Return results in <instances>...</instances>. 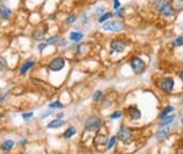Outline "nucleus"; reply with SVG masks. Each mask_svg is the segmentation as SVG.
<instances>
[{"mask_svg": "<svg viewBox=\"0 0 183 154\" xmlns=\"http://www.w3.org/2000/svg\"><path fill=\"white\" fill-rule=\"evenodd\" d=\"M102 125H103V121L100 117L98 116H90L84 120V124H83V127H84L85 131L88 132H98L101 129Z\"/></svg>", "mask_w": 183, "mask_h": 154, "instance_id": "obj_1", "label": "nucleus"}, {"mask_svg": "<svg viewBox=\"0 0 183 154\" xmlns=\"http://www.w3.org/2000/svg\"><path fill=\"white\" fill-rule=\"evenodd\" d=\"M102 30L110 33H118L125 30V25L119 20H110L102 25Z\"/></svg>", "mask_w": 183, "mask_h": 154, "instance_id": "obj_2", "label": "nucleus"}, {"mask_svg": "<svg viewBox=\"0 0 183 154\" xmlns=\"http://www.w3.org/2000/svg\"><path fill=\"white\" fill-rule=\"evenodd\" d=\"M116 136H117V140H119L121 143L128 144V143H130L131 138H133V132L127 126H121Z\"/></svg>", "mask_w": 183, "mask_h": 154, "instance_id": "obj_3", "label": "nucleus"}, {"mask_svg": "<svg viewBox=\"0 0 183 154\" xmlns=\"http://www.w3.org/2000/svg\"><path fill=\"white\" fill-rule=\"evenodd\" d=\"M129 64H130V68L134 71L135 74H142L146 70V63L138 56H134L130 60Z\"/></svg>", "mask_w": 183, "mask_h": 154, "instance_id": "obj_4", "label": "nucleus"}, {"mask_svg": "<svg viewBox=\"0 0 183 154\" xmlns=\"http://www.w3.org/2000/svg\"><path fill=\"white\" fill-rule=\"evenodd\" d=\"M65 64H66L65 59H63L62 56H57V57L53 59L49 63V69L51 71H53V72H59V71L64 69Z\"/></svg>", "mask_w": 183, "mask_h": 154, "instance_id": "obj_5", "label": "nucleus"}, {"mask_svg": "<svg viewBox=\"0 0 183 154\" xmlns=\"http://www.w3.org/2000/svg\"><path fill=\"white\" fill-rule=\"evenodd\" d=\"M160 89L165 93H171L174 89V79L171 77H165L160 81Z\"/></svg>", "mask_w": 183, "mask_h": 154, "instance_id": "obj_6", "label": "nucleus"}, {"mask_svg": "<svg viewBox=\"0 0 183 154\" xmlns=\"http://www.w3.org/2000/svg\"><path fill=\"white\" fill-rule=\"evenodd\" d=\"M127 47V43L125 42L124 39L121 38H116L112 39L110 43V49L112 52L116 53H123Z\"/></svg>", "mask_w": 183, "mask_h": 154, "instance_id": "obj_7", "label": "nucleus"}, {"mask_svg": "<svg viewBox=\"0 0 183 154\" xmlns=\"http://www.w3.org/2000/svg\"><path fill=\"white\" fill-rule=\"evenodd\" d=\"M170 133H171L170 126H161V128H158V131H157L156 134H155V138H156V141L162 142L164 141L165 138L169 137Z\"/></svg>", "mask_w": 183, "mask_h": 154, "instance_id": "obj_8", "label": "nucleus"}, {"mask_svg": "<svg viewBox=\"0 0 183 154\" xmlns=\"http://www.w3.org/2000/svg\"><path fill=\"white\" fill-rule=\"evenodd\" d=\"M160 14L164 17H171L175 14V9H174V7L171 3L167 2L160 8Z\"/></svg>", "mask_w": 183, "mask_h": 154, "instance_id": "obj_9", "label": "nucleus"}, {"mask_svg": "<svg viewBox=\"0 0 183 154\" xmlns=\"http://www.w3.org/2000/svg\"><path fill=\"white\" fill-rule=\"evenodd\" d=\"M35 64H36V62H35L34 60H27V61H25V62L21 64V66H20L19 73L21 76L26 74L30 69H33L34 66H35Z\"/></svg>", "mask_w": 183, "mask_h": 154, "instance_id": "obj_10", "label": "nucleus"}, {"mask_svg": "<svg viewBox=\"0 0 183 154\" xmlns=\"http://www.w3.org/2000/svg\"><path fill=\"white\" fill-rule=\"evenodd\" d=\"M64 125H65V120L60 119V118H55V119H53V120L49 121L46 127L49 128V129H57V128L62 127Z\"/></svg>", "mask_w": 183, "mask_h": 154, "instance_id": "obj_11", "label": "nucleus"}, {"mask_svg": "<svg viewBox=\"0 0 183 154\" xmlns=\"http://www.w3.org/2000/svg\"><path fill=\"white\" fill-rule=\"evenodd\" d=\"M84 37V34L82 32H78V30H73L69 34V39L73 43H80Z\"/></svg>", "mask_w": 183, "mask_h": 154, "instance_id": "obj_12", "label": "nucleus"}, {"mask_svg": "<svg viewBox=\"0 0 183 154\" xmlns=\"http://www.w3.org/2000/svg\"><path fill=\"white\" fill-rule=\"evenodd\" d=\"M128 115H129L130 119H133V120H138V119L142 118L141 110L138 108H136V107H129L128 108Z\"/></svg>", "mask_w": 183, "mask_h": 154, "instance_id": "obj_13", "label": "nucleus"}, {"mask_svg": "<svg viewBox=\"0 0 183 154\" xmlns=\"http://www.w3.org/2000/svg\"><path fill=\"white\" fill-rule=\"evenodd\" d=\"M76 128L74 126H69V127L66 128L64 133H63V137L65 138V140H69V138H72L75 134H76Z\"/></svg>", "mask_w": 183, "mask_h": 154, "instance_id": "obj_14", "label": "nucleus"}, {"mask_svg": "<svg viewBox=\"0 0 183 154\" xmlns=\"http://www.w3.org/2000/svg\"><path fill=\"white\" fill-rule=\"evenodd\" d=\"M11 10L8 8V7L6 6H0V16H1V18L2 19H9L10 16H11Z\"/></svg>", "mask_w": 183, "mask_h": 154, "instance_id": "obj_15", "label": "nucleus"}, {"mask_svg": "<svg viewBox=\"0 0 183 154\" xmlns=\"http://www.w3.org/2000/svg\"><path fill=\"white\" fill-rule=\"evenodd\" d=\"M15 146V142L13 140H6L5 142H2V144H1V150L5 152H9L11 151Z\"/></svg>", "mask_w": 183, "mask_h": 154, "instance_id": "obj_16", "label": "nucleus"}, {"mask_svg": "<svg viewBox=\"0 0 183 154\" xmlns=\"http://www.w3.org/2000/svg\"><path fill=\"white\" fill-rule=\"evenodd\" d=\"M175 119V115H169L161 119V126H170Z\"/></svg>", "mask_w": 183, "mask_h": 154, "instance_id": "obj_17", "label": "nucleus"}, {"mask_svg": "<svg viewBox=\"0 0 183 154\" xmlns=\"http://www.w3.org/2000/svg\"><path fill=\"white\" fill-rule=\"evenodd\" d=\"M174 112V107L173 106H167V107H165V108L162 110V113L160 114V118L162 119V118L166 117V116L171 115V113Z\"/></svg>", "mask_w": 183, "mask_h": 154, "instance_id": "obj_18", "label": "nucleus"}, {"mask_svg": "<svg viewBox=\"0 0 183 154\" xmlns=\"http://www.w3.org/2000/svg\"><path fill=\"white\" fill-rule=\"evenodd\" d=\"M33 38L36 41H42L44 38V30H42L41 28H36L33 33Z\"/></svg>", "mask_w": 183, "mask_h": 154, "instance_id": "obj_19", "label": "nucleus"}, {"mask_svg": "<svg viewBox=\"0 0 183 154\" xmlns=\"http://www.w3.org/2000/svg\"><path fill=\"white\" fill-rule=\"evenodd\" d=\"M64 106H63V104L60 100H54L53 102H49V109H62Z\"/></svg>", "mask_w": 183, "mask_h": 154, "instance_id": "obj_20", "label": "nucleus"}, {"mask_svg": "<svg viewBox=\"0 0 183 154\" xmlns=\"http://www.w3.org/2000/svg\"><path fill=\"white\" fill-rule=\"evenodd\" d=\"M111 16H112V14L109 13V11H106V13L103 14V15H101V16L99 17L98 23H99V24H105L106 22H107V20L110 19Z\"/></svg>", "mask_w": 183, "mask_h": 154, "instance_id": "obj_21", "label": "nucleus"}, {"mask_svg": "<svg viewBox=\"0 0 183 154\" xmlns=\"http://www.w3.org/2000/svg\"><path fill=\"white\" fill-rule=\"evenodd\" d=\"M102 98H103V92H102L101 90H97V91L93 93V96H92V99H93L95 102L101 101Z\"/></svg>", "mask_w": 183, "mask_h": 154, "instance_id": "obj_22", "label": "nucleus"}, {"mask_svg": "<svg viewBox=\"0 0 183 154\" xmlns=\"http://www.w3.org/2000/svg\"><path fill=\"white\" fill-rule=\"evenodd\" d=\"M106 142H107V136H106V135H98V136H95V143L98 145L106 144Z\"/></svg>", "mask_w": 183, "mask_h": 154, "instance_id": "obj_23", "label": "nucleus"}, {"mask_svg": "<svg viewBox=\"0 0 183 154\" xmlns=\"http://www.w3.org/2000/svg\"><path fill=\"white\" fill-rule=\"evenodd\" d=\"M8 69V63L3 56H0V72H5Z\"/></svg>", "mask_w": 183, "mask_h": 154, "instance_id": "obj_24", "label": "nucleus"}, {"mask_svg": "<svg viewBox=\"0 0 183 154\" xmlns=\"http://www.w3.org/2000/svg\"><path fill=\"white\" fill-rule=\"evenodd\" d=\"M60 39L61 38L59 36H51L46 39V43H47V45H55V44H59Z\"/></svg>", "mask_w": 183, "mask_h": 154, "instance_id": "obj_25", "label": "nucleus"}, {"mask_svg": "<svg viewBox=\"0 0 183 154\" xmlns=\"http://www.w3.org/2000/svg\"><path fill=\"white\" fill-rule=\"evenodd\" d=\"M116 142H117V136H116V135L111 136V137L109 138L108 143H107V148H108V150H111V148L116 145Z\"/></svg>", "mask_w": 183, "mask_h": 154, "instance_id": "obj_26", "label": "nucleus"}, {"mask_svg": "<svg viewBox=\"0 0 183 154\" xmlns=\"http://www.w3.org/2000/svg\"><path fill=\"white\" fill-rule=\"evenodd\" d=\"M78 19V16H76V14H70L69 16H68V18H66L65 20V24H68V25H71V24L75 23V20Z\"/></svg>", "mask_w": 183, "mask_h": 154, "instance_id": "obj_27", "label": "nucleus"}, {"mask_svg": "<svg viewBox=\"0 0 183 154\" xmlns=\"http://www.w3.org/2000/svg\"><path fill=\"white\" fill-rule=\"evenodd\" d=\"M106 13V7L105 6H99L95 8V16H101V15H103V14Z\"/></svg>", "mask_w": 183, "mask_h": 154, "instance_id": "obj_28", "label": "nucleus"}, {"mask_svg": "<svg viewBox=\"0 0 183 154\" xmlns=\"http://www.w3.org/2000/svg\"><path fill=\"white\" fill-rule=\"evenodd\" d=\"M121 115H123V113H121V110H115L112 114L110 115V119H119V118L121 117Z\"/></svg>", "mask_w": 183, "mask_h": 154, "instance_id": "obj_29", "label": "nucleus"}, {"mask_svg": "<svg viewBox=\"0 0 183 154\" xmlns=\"http://www.w3.org/2000/svg\"><path fill=\"white\" fill-rule=\"evenodd\" d=\"M182 45H183V36H177V38L174 39L173 46L177 47V46H182Z\"/></svg>", "mask_w": 183, "mask_h": 154, "instance_id": "obj_30", "label": "nucleus"}, {"mask_svg": "<svg viewBox=\"0 0 183 154\" xmlns=\"http://www.w3.org/2000/svg\"><path fill=\"white\" fill-rule=\"evenodd\" d=\"M33 116H34L33 112H27V113H23V114H21V118H23L24 120H29Z\"/></svg>", "mask_w": 183, "mask_h": 154, "instance_id": "obj_31", "label": "nucleus"}, {"mask_svg": "<svg viewBox=\"0 0 183 154\" xmlns=\"http://www.w3.org/2000/svg\"><path fill=\"white\" fill-rule=\"evenodd\" d=\"M54 113V110L53 109H49V110H45V112L43 113V114H41V119H44V118H46V117H49V116H51Z\"/></svg>", "mask_w": 183, "mask_h": 154, "instance_id": "obj_32", "label": "nucleus"}, {"mask_svg": "<svg viewBox=\"0 0 183 154\" xmlns=\"http://www.w3.org/2000/svg\"><path fill=\"white\" fill-rule=\"evenodd\" d=\"M123 15H124V8H119V9L115 10V16L117 18H121Z\"/></svg>", "mask_w": 183, "mask_h": 154, "instance_id": "obj_33", "label": "nucleus"}, {"mask_svg": "<svg viewBox=\"0 0 183 154\" xmlns=\"http://www.w3.org/2000/svg\"><path fill=\"white\" fill-rule=\"evenodd\" d=\"M47 46H49V45H47V43H39L38 46H37V49H38L39 52H43V51H44V49H45Z\"/></svg>", "mask_w": 183, "mask_h": 154, "instance_id": "obj_34", "label": "nucleus"}, {"mask_svg": "<svg viewBox=\"0 0 183 154\" xmlns=\"http://www.w3.org/2000/svg\"><path fill=\"white\" fill-rule=\"evenodd\" d=\"M112 7H114L115 10L119 9V8H120V1H119V0H114V1H112Z\"/></svg>", "mask_w": 183, "mask_h": 154, "instance_id": "obj_35", "label": "nucleus"}, {"mask_svg": "<svg viewBox=\"0 0 183 154\" xmlns=\"http://www.w3.org/2000/svg\"><path fill=\"white\" fill-rule=\"evenodd\" d=\"M82 23L84 24V25L89 23V18H88V17L85 18V14H83V15H82Z\"/></svg>", "mask_w": 183, "mask_h": 154, "instance_id": "obj_36", "label": "nucleus"}, {"mask_svg": "<svg viewBox=\"0 0 183 154\" xmlns=\"http://www.w3.org/2000/svg\"><path fill=\"white\" fill-rule=\"evenodd\" d=\"M26 143H27L26 138H21V140L19 141V145H20V146H25V145H26Z\"/></svg>", "mask_w": 183, "mask_h": 154, "instance_id": "obj_37", "label": "nucleus"}, {"mask_svg": "<svg viewBox=\"0 0 183 154\" xmlns=\"http://www.w3.org/2000/svg\"><path fill=\"white\" fill-rule=\"evenodd\" d=\"M7 95H8V93H7ZM7 95H3L2 97H0V104H1V102L5 101V99L7 98Z\"/></svg>", "mask_w": 183, "mask_h": 154, "instance_id": "obj_38", "label": "nucleus"}, {"mask_svg": "<svg viewBox=\"0 0 183 154\" xmlns=\"http://www.w3.org/2000/svg\"><path fill=\"white\" fill-rule=\"evenodd\" d=\"M63 116H64V114H63V113H60V114H57V115H56V117L60 118V119H62Z\"/></svg>", "mask_w": 183, "mask_h": 154, "instance_id": "obj_39", "label": "nucleus"}, {"mask_svg": "<svg viewBox=\"0 0 183 154\" xmlns=\"http://www.w3.org/2000/svg\"><path fill=\"white\" fill-rule=\"evenodd\" d=\"M179 78L181 79V81L183 82V71H181V72H179Z\"/></svg>", "mask_w": 183, "mask_h": 154, "instance_id": "obj_40", "label": "nucleus"}, {"mask_svg": "<svg viewBox=\"0 0 183 154\" xmlns=\"http://www.w3.org/2000/svg\"><path fill=\"white\" fill-rule=\"evenodd\" d=\"M181 105L183 106V97H182V99H181Z\"/></svg>", "mask_w": 183, "mask_h": 154, "instance_id": "obj_41", "label": "nucleus"}, {"mask_svg": "<svg viewBox=\"0 0 183 154\" xmlns=\"http://www.w3.org/2000/svg\"><path fill=\"white\" fill-rule=\"evenodd\" d=\"M2 117H3V115H2V114H0V119H1Z\"/></svg>", "mask_w": 183, "mask_h": 154, "instance_id": "obj_42", "label": "nucleus"}, {"mask_svg": "<svg viewBox=\"0 0 183 154\" xmlns=\"http://www.w3.org/2000/svg\"><path fill=\"white\" fill-rule=\"evenodd\" d=\"M182 123H183V118H182Z\"/></svg>", "mask_w": 183, "mask_h": 154, "instance_id": "obj_43", "label": "nucleus"}, {"mask_svg": "<svg viewBox=\"0 0 183 154\" xmlns=\"http://www.w3.org/2000/svg\"><path fill=\"white\" fill-rule=\"evenodd\" d=\"M180 154H183V152H182V153H180Z\"/></svg>", "mask_w": 183, "mask_h": 154, "instance_id": "obj_44", "label": "nucleus"}, {"mask_svg": "<svg viewBox=\"0 0 183 154\" xmlns=\"http://www.w3.org/2000/svg\"><path fill=\"white\" fill-rule=\"evenodd\" d=\"M182 135H183V133H182Z\"/></svg>", "mask_w": 183, "mask_h": 154, "instance_id": "obj_45", "label": "nucleus"}]
</instances>
